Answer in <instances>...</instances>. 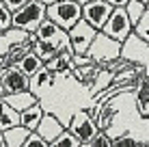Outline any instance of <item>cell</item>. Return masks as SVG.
Here are the masks:
<instances>
[{
  "label": "cell",
  "mask_w": 149,
  "mask_h": 147,
  "mask_svg": "<svg viewBox=\"0 0 149 147\" xmlns=\"http://www.w3.org/2000/svg\"><path fill=\"white\" fill-rule=\"evenodd\" d=\"M125 13H127V17H130V22H132V26L138 22V17L143 15V11L147 9V4L145 2H141V0H127L125 2Z\"/></svg>",
  "instance_id": "cell-21"
},
{
  "label": "cell",
  "mask_w": 149,
  "mask_h": 147,
  "mask_svg": "<svg viewBox=\"0 0 149 147\" xmlns=\"http://www.w3.org/2000/svg\"><path fill=\"white\" fill-rule=\"evenodd\" d=\"M132 145H138V141L132 139V136H119V139H112V147H132Z\"/></svg>",
  "instance_id": "cell-25"
},
{
  "label": "cell",
  "mask_w": 149,
  "mask_h": 147,
  "mask_svg": "<svg viewBox=\"0 0 149 147\" xmlns=\"http://www.w3.org/2000/svg\"><path fill=\"white\" fill-rule=\"evenodd\" d=\"M110 13H112V4H108L106 0H93V2L82 4V20H86L95 30L104 26Z\"/></svg>",
  "instance_id": "cell-8"
},
{
  "label": "cell",
  "mask_w": 149,
  "mask_h": 147,
  "mask_svg": "<svg viewBox=\"0 0 149 147\" xmlns=\"http://www.w3.org/2000/svg\"><path fill=\"white\" fill-rule=\"evenodd\" d=\"M121 45H123L121 41H115L108 35H104L102 30H97V35L93 37L89 50H86V56L93 61V63L106 67L108 63H112L115 59L121 56Z\"/></svg>",
  "instance_id": "cell-1"
},
{
  "label": "cell",
  "mask_w": 149,
  "mask_h": 147,
  "mask_svg": "<svg viewBox=\"0 0 149 147\" xmlns=\"http://www.w3.org/2000/svg\"><path fill=\"white\" fill-rule=\"evenodd\" d=\"M17 123H19V113L0 98V132L11 128V125H17Z\"/></svg>",
  "instance_id": "cell-18"
},
{
  "label": "cell",
  "mask_w": 149,
  "mask_h": 147,
  "mask_svg": "<svg viewBox=\"0 0 149 147\" xmlns=\"http://www.w3.org/2000/svg\"><path fill=\"white\" fill-rule=\"evenodd\" d=\"M136 106H138V113L143 117H149V80L143 76L141 80L136 82Z\"/></svg>",
  "instance_id": "cell-15"
},
{
  "label": "cell",
  "mask_w": 149,
  "mask_h": 147,
  "mask_svg": "<svg viewBox=\"0 0 149 147\" xmlns=\"http://www.w3.org/2000/svg\"><path fill=\"white\" fill-rule=\"evenodd\" d=\"M63 128H65V125L61 123V119H56L54 115H50V113H43V117H41L39 125H37V132L43 136V139L48 141V145H50L56 136L63 132Z\"/></svg>",
  "instance_id": "cell-9"
},
{
  "label": "cell",
  "mask_w": 149,
  "mask_h": 147,
  "mask_svg": "<svg viewBox=\"0 0 149 147\" xmlns=\"http://www.w3.org/2000/svg\"><path fill=\"white\" fill-rule=\"evenodd\" d=\"M45 20V4L41 0H28L13 11V26L26 33H35V28Z\"/></svg>",
  "instance_id": "cell-3"
},
{
  "label": "cell",
  "mask_w": 149,
  "mask_h": 147,
  "mask_svg": "<svg viewBox=\"0 0 149 147\" xmlns=\"http://www.w3.org/2000/svg\"><path fill=\"white\" fill-rule=\"evenodd\" d=\"M50 147H82V145H80L78 136L71 132L69 128H63V132H61L52 143H50Z\"/></svg>",
  "instance_id": "cell-20"
},
{
  "label": "cell",
  "mask_w": 149,
  "mask_h": 147,
  "mask_svg": "<svg viewBox=\"0 0 149 147\" xmlns=\"http://www.w3.org/2000/svg\"><path fill=\"white\" fill-rule=\"evenodd\" d=\"M0 147H4V136H2V132H0Z\"/></svg>",
  "instance_id": "cell-31"
},
{
  "label": "cell",
  "mask_w": 149,
  "mask_h": 147,
  "mask_svg": "<svg viewBox=\"0 0 149 147\" xmlns=\"http://www.w3.org/2000/svg\"><path fill=\"white\" fill-rule=\"evenodd\" d=\"M104 35H108L115 41H125L127 37H132V22L127 17L123 7H112V13L108 15V20L104 22V26L100 28Z\"/></svg>",
  "instance_id": "cell-4"
},
{
  "label": "cell",
  "mask_w": 149,
  "mask_h": 147,
  "mask_svg": "<svg viewBox=\"0 0 149 147\" xmlns=\"http://www.w3.org/2000/svg\"><path fill=\"white\" fill-rule=\"evenodd\" d=\"M15 65H17V67L22 69V72L26 74V76H28V78H30V76H33V74H37L39 69L43 67V61H41V59L37 56V54L33 52V50H28V52L24 54V56L19 59V61H17V63H15Z\"/></svg>",
  "instance_id": "cell-16"
},
{
  "label": "cell",
  "mask_w": 149,
  "mask_h": 147,
  "mask_svg": "<svg viewBox=\"0 0 149 147\" xmlns=\"http://www.w3.org/2000/svg\"><path fill=\"white\" fill-rule=\"evenodd\" d=\"M141 2H145V4H147V2H149V0H141Z\"/></svg>",
  "instance_id": "cell-33"
},
{
  "label": "cell",
  "mask_w": 149,
  "mask_h": 147,
  "mask_svg": "<svg viewBox=\"0 0 149 147\" xmlns=\"http://www.w3.org/2000/svg\"><path fill=\"white\" fill-rule=\"evenodd\" d=\"M43 65H45V69H50V72L56 76V78L67 76V74H71V69H74V63H71V52L61 50L54 59H50L48 63H43Z\"/></svg>",
  "instance_id": "cell-10"
},
{
  "label": "cell",
  "mask_w": 149,
  "mask_h": 147,
  "mask_svg": "<svg viewBox=\"0 0 149 147\" xmlns=\"http://www.w3.org/2000/svg\"><path fill=\"white\" fill-rule=\"evenodd\" d=\"M145 78H147V80H149V69H147V72H145Z\"/></svg>",
  "instance_id": "cell-32"
},
{
  "label": "cell",
  "mask_w": 149,
  "mask_h": 147,
  "mask_svg": "<svg viewBox=\"0 0 149 147\" xmlns=\"http://www.w3.org/2000/svg\"><path fill=\"white\" fill-rule=\"evenodd\" d=\"M30 50H33L37 56L43 61V63H48L50 59H54L56 54H58V48H56L54 41H48V39H37L33 45H30Z\"/></svg>",
  "instance_id": "cell-17"
},
{
  "label": "cell",
  "mask_w": 149,
  "mask_h": 147,
  "mask_svg": "<svg viewBox=\"0 0 149 147\" xmlns=\"http://www.w3.org/2000/svg\"><path fill=\"white\" fill-rule=\"evenodd\" d=\"M108 4H112V7H125L127 0H106Z\"/></svg>",
  "instance_id": "cell-27"
},
{
  "label": "cell",
  "mask_w": 149,
  "mask_h": 147,
  "mask_svg": "<svg viewBox=\"0 0 149 147\" xmlns=\"http://www.w3.org/2000/svg\"><path fill=\"white\" fill-rule=\"evenodd\" d=\"M30 78L17 65H9V67L0 69V95L4 93H15V91H26Z\"/></svg>",
  "instance_id": "cell-7"
},
{
  "label": "cell",
  "mask_w": 149,
  "mask_h": 147,
  "mask_svg": "<svg viewBox=\"0 0 149 147\" xmlns=\"http://www.w3.org/2000/svg\"><path fill=\"white\" fill-rule=\"evenodd\" d=\"M67 35H69V41H71V52L86 54V50H89L93 37L97 35V30L91 26L86 20H78V22L67 30Z\"/></svg>",
  "instance_id": "cell-6"
},
{
  "label": "cell",
  "mask_w": 149,
  "mask_h": 147,
  "mask_svg": "<svg viewBox=\"0 0 149 147\" xmlns=\"http://www.w3.org/2000/svg\"><path fill=\"white\" fill-rule=\"evenodd\" d=\"M2 2L7 4V7L11 9V11H15V9H19V7H22V4H26L28 0H2Z\"/></svg>",
  "instance_id": "cell-26"
},
{
  "label": "cell",
  "mask_w": 149,
  "mask_h": 147,
  "mask_svg": "<svg viewBox=\"0 0 149 147\" xmlns=\"http://www.w3.org/2000/svg\"><path fill=\"white\" fill-rule=\"evenodd\" d=\"M2 61H4V50H0V65H2Z\"/></svg>",
  "instance_id": "cell-30"
},
{
  "label": "cell",
  "mask_w": 149,
  "mask_h": 147,
  "mask_svg": "<svg viewBox=\"0 0 149 147\" xmlns=\"http://www.w3.org/2000/svg\"><path fill=\"white\" fill-rule=\"evenodd\" d=\"M41 2L45 4V7H50V4H54V2H58V0H41Z\"/></svg>",
  "instance_id": "cell-28"
},
{
  "label": "cell",
  "mask_w": 149,
  "mask_h": 147,
  "mask_svg": "<svg viewBox=\"0 0 149 147\" xmlns=\"http://www.w3.org/2000/svg\"><path fill=\"white\" fill-rule=\"evenodd\" d=\"M89 147H112V136H108L106 130H97V134L91 139Z\"/></svg>",
  "instance_id": "cell-23"
},
{
  "label": "cell",
  "mask_w": 149,
  "mask_h": 147,
  "mask_svg": "<svg viewBox=\"0 0 149 147\" xmlns=\"http://www.w3.org/2000/svg\"><path fill=\"white\" fill-rule=\"evenodd\" d=\"M69 130L78 136V141H80L82 147H89L91 139L97 134V130H100V128H97L95 119L91 117L89 110H78V113L71 117V121H69Z\"/></svg>",
  "instance_id": "cell-5"
},
{
  "label": "cell",
  "mask_w": 149,
  "mask_h": 147,
  "mask_svg": "<svg viewBox=\"0 0 149 147\" xmlns=\"http://www.w3.org/2000/svg\"><path fill=\"white\" fill-rule=\"evenodd\" d=\"M54 78H56V76H54L52 72H50V69H45V65H43V67H41L37 74H33V76H30L28 89L33 91L35 95H37L39 91H43V89H50V87H52Z\"/></svg>",
  "instance_id": "cell-13"
},
{
  "label": "cell",
  "mask_w": 149,
  "mask_h": 147,
  "mask_svg": "<svg viewBox=\"0 0 149 147\" xmlns=\"http://www.w3.org/2000/svg\"><path fill=\"white\" fill-rule=\"evenodd\" d=\"M0 98L11 106V108H15L17 113H22V110L28 108L30 104L39 102V98H37L30 89H26V91H15V93H4V95H0Z\"/></svg>",
  "instance_id": "cell-11"
},
{
  "label": "cell",
  "mask_w": 149,
  "mask_h": 147,
  "mask_svg": "<svg viewBox=\"0 0 149 147\" xmlns=\"http://www.w3.org/2000/svg\"><path fill=\"white\" fill-rule=\"evenodd\" d=\"M24 147H48V141H45L37 130H30L26 141H24Z\"/></svg>",
  "instance_id": "cell-24"
},
{
  "label": "cell",
  "mask_w": 149,
  "mask_h": 147,
  "mask_svg": "<svg viewBox=\"0 0 149 147\" xmlns=\"http://www.w3.org/2000/svg\"><path fill=\"white\" fill-rule=\"evenodd\" d=\"M30 130H26L22 123L17 125H11V128L2 130V136H4V147H24V141H26Z\"/></svg>",
  "instance_id": "cell-14"
},
{
  "label": "cell",
  "mask_w": 149,
  "mask_h": 147,
  "mask_svg": "<svg viewBox=\"0 0 149 147\" xmlns=\"http://www.w3.org/2000/svg\"><path fill=\"white\" fill-rule=\"evenodd\" d=\"M78 4H86V2H93V0H76Z\"/></svg>",
  "instance_id": "cell-29"
},
{
  "label": "cell",
  "mask_w": 149,
  "mask_h": 147,
  "mask_svg": "<svg viewBox=\"0 0 149 147\" xmlns=\"http://www.w3.org/2000/svg\"><path fill=\"white\" fill-rule=\"evenodd\" d=\"M43 113L45 110H43V106H41V102H35V104H30L28 108H24L22 113H19V123L26 130H37Z\"/></svg>",
  "instance_id": "cell-12"
},
{
  "label": "cell",
  "mask_w": 149,
  "mask_h": 147,
  "mask_svg": "<svg viewBox=\"0 0 149 147\" xmlns=\"http://www.w3.org/2000/svg\"><path fill=\"white\" fill-rule=\"evenodd\" d=\"M45 17L52 20L63 30H69L78 20H82V4H78L76 0H58L45 7Z\"/></svg>",
  "instance_id": "cell-2"
},
{
  "label": "cell",
  "mask_w": 149,
  "mask_h": 147,
  "mask_svg": "<svg viewBox=\"0 0 149 147\" xmlns=\"http://www.w3.org/2000/svg\"><path fill=\"white\" fill-rule=\"evenodd\" d=\"M11 26H13V11L0 0V33H2V30H9Z\"/></svg>",
  "instance_id": "cell-22"
},
{
  "label": "cell",
  "mask_w": 149,
  "mask_h": 147,
  "mask_svg": "<svg viewBox=\"0 0 149 147\" xmlns=\"http://www.w3.org/2000/svg\"><path fill=\"white\" fill-rule=\"evenodd\" d=\"M132 35H134L138 41L149 45V7L143 11V15L138 17V22L132 26Z\"/></svg>",
  "instance_id": "cell-19"
}]
</instances>
